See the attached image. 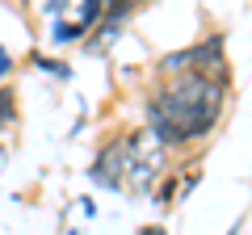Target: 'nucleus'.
Masks as SVG:
<instances>
[{
  "label": "nucleus",
  "instance_id": "obj_6",
  "mask_svg": "<svg viewBox=\"0 0 252 235\" xmlns=\"http://www.w3.org/2000/svg\"><path fill=\"white\" fill-rule=\"evenodd\" d=\"M21 126V105H17V88L0 84V143H13V130Z\"/></svg>",
  "mask_w": 252,
  "mask_h": 235
},
{
  "label": "nucleus",
  "instance_id": "obj_1",
  "mask_svg": "<svg viewBox=\"0 0 252 235\" xmlns=\"http://www.w3.org/2000/svg\"><path fill=\"white\" fill-rule=\"evenodd\" d=\"M227 101H231V84L198 76V72L156 80L143 92V126L172 155H185L219 130V122L227 114Z\"/></svg>",
  "mask_w": 252,
  "mask_h": 235
},
{
  "label": "nucleus",
  "instance_id": "obj_14",
  "mask_svg": "<svg viewBox=\"0 0 252 235\" xmlns=\"http://www.w3.org/2000/svg\"><path fill=\"white\" fill-rule=\"evenodd\" d=\"M76 206L84 210V218H93V214H97V202H93V198H80V202H76Z\"/></svg>",
  "mask_w": 252,
  "mask_h": 235
},
{
  "label": "nucleus",
  "instance_id": "obj_16",
  "mask_svg": "<svg viewBox=\"0 0 252 235\" xmlns=\"http://www.w3.org/2000/svg\"><path fill=\"white\" fill-rule=\"evenodd\" d=\"M67 235H80V231H67Z\"/></svg>",
  "mask_w": 252,
  "mask_h": 235
},
{
  "label": "nucleus",
  "instance_id": "obj_2",
  "mask_svg": "<svg viewBox=\"0 0 252 235\" xmlns=\"http://www.w3.org/2000/svg\"><path fill=\"white\" fill-rule=\"evenodd\" d=\"M122 143H126V181H122V193H130V198H152L156 185H160V176L172 172V151L147 126L122 130Z\"/></svg>",
  "mask_w": 252,
  "mask_h": 235
},
{
  "label": "nucleus",
  "instance_id": "obj_12",
  "mask_svg": "<svg viewBox=\"0 0 252 235\" xmlns=\"http://www.w3.org/2000/svg\"><path fill=\"white\" fill-rule=\"evenodd\" d=\"M67 4H72V0H42V17H46V21H63Z\"/></svg>",
  "mask_w": 252,
  "mask_h": 235
},
{
  "label": "nucleus",
  "instance_id": "obj_10",
  "mask_svg": "<svg viewBox=\"0 0 252 235\" xmlns=\"http://www.w3.org/2000/svg\"><path fill=\"white\" fill-rule=\"evenodd\" d=\"M198 185H202V168H198V164H193V168H189V172H181V189H177V202H181V206H185V202H189V193L198 189Z\"/></svg>",
  "mask_w": 252,
  "mask_h": 235
},
{
  "label": "nucleus",
  "instance_id": "obj_11",
  "mask_svg": "<svg viewBox=\"0 0 252 235\" xmlns=\"http://www.w3.org/2000/svg\"><path fill=\"white\" fill-rule=\"evenodd\" d=\"M17 72V55L9 46H0V84H9V76Z\"/></svg>",
  "mask_w": 252,
  "mask_h": 235
},
{
  "label": "nucleus",
  "instance_id": "obj_9",
  "mask_svg": "<svg viewBox=\"0 0 252 235\" xmlns=\"http://www.w3.org/2000/svg\"><path fill=\"white\" fill-rule=\"evenodd\" d=\"M84 38H89V34H84L76 21H67V17H63V21H51V42H55V46H72V42H84Z\"/></svg>",
  "mask_w": 252,
  "mask_h": 235
},
{
  "label": "nucleus",
  "instance_id": "obj_5",
  "mask_svg": "<svg viewBox=\"0 0 252 235\" xmlns=\"http://www.w3.org/2000/svg\"><path fill=\"white\" fill-rule=\"evenodd\" d=\"M122 34H126V26H122V21H101V26L93 29V34L84 38L80 46H84V55H93V59H105V55L114 51L118 42H122Z\"/></svg>",
  "mask_w": 252,
  "mask_h": 235
},
{
  "label": "nucleus",
  "instance_id": "obj_13",
  "mask_svg": "<svg viewBox=\"0 0 252 235\" xmlns=\"http://www.w3.org/2000/svg\"><path fill=\"white\" fill-rule=\"evenodd\" d=\"M135 235H168V227H164V223H143Z\"/></svg>",
  "mask_w": 252,
  "mask_h": 235
},
{
  "label": "nucleus",
  "instance_id": "obj_3",
  "mask_svg": "<svg viewBox=\"0 0 252 235\" xmlns=\"http://www.w3.org/2000/svg\"><path fill=\"white\" fill-rule=\"evenodd\" d=\"M89 181L97 185V189L122 193V181H126V143H122V130L101 139V147L93 151V160H89Z\"/></svg>",
  "mask_w": 252,
  "mask_h": 235
},
{
  "label": "nucleus",
  "instance_id": "obj_7",
  "mask_svg": "<svg viewBox=\"0 0 252 235\" xmlns=\"http://www.w3.org/2000/svg\"><path fill=\"white\" fill-rule=\"evenodd\" d=\"M30 67H38L42 76H51V80H59V84L72 80V67L63 63V59H51V55H42V51H30Z\"/></svg>",
  "mask_w": 252,
  "mask_h": 235
},
{
  "label": "nucleus",
  "instance_id": "obj_4",
  "mask_svg": "<svg viewBox=\"0 0 252 235\" xmlns=\"http://www.w3.org/2000/svg\"><path fill=\"white\" fill-rule=\"evenodd\" d=\"M185 51H189V72L231 84V63H227V34H223V29H210V34H202L198 42L185 46Z\"/></svg>",
  "mask_w": 252,
  "mask_h": 235
},
{
  "label": "nucleus",
  "instance_id": "obj_15",
  "mask_svg": "<svg viewBox=\"0 0 252 235\" xmlns=\"http://www.w3.org/2000/svg\"><path fill=\"white\" fill-rule=\"evenodd\" d=\"M240 231H244V214H240V218H235V223H231V227H227V235H240Z\"/></svg>",
  "mask_w": 252,
  "mask_h": 235
},
{
  "label": "nucleus",
  "instance_id": "obj_8",
  "mask_svg": "<svg viewBox=\"0 0 252 235\" xmlns=\"http://www.w3.org/2000/svg\"><path fill=\"white\" fill-rule=\"evenodd\" d=\"M177 189H181V172H164L160 176V185H156V193H152V202L160 210H177L181 202H177Z\"/></svg>",
  "mask_w": 252,
  "mask_h": 235
}]
</instances>
